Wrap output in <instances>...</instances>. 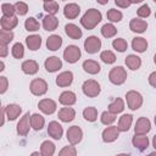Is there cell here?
Instances as JSON below:
<instances>
[{
  "label": "cell",
  "instance_id": "484cf974",
  "mask_svg": "<svg viewBox=\"0 0 156 156\" xmlns=\"http://www.w3.org/2000/svg\"><path fill=\"white\" fill-rule=\"evenodd\" d=\"M26 45H27L28 49L32 50V51L39 50V48L41 46V38H40V35H38V34L28 35V37L26 38Z\"/></svg>",
  "mask_w": 156,
  "mask_h": 156
},
{
  "label": "cell",
  "instance_id": "3957f363",
  "mask_svg": "<svg viewBox=\"0 0 156 156\" xmlns=\"http://www.w3.org/2000/svg\"><path fill=\"white\" fill-rule=\"evenodd\" d=\"M108 80L115 85H122L127 80V71L122 66L113 67L108 73Z\"/></svg>",
  "mask_w": 156,
  "mask_h": 156
},
{
  "label": "cell",
  "instance_id": "d6986e66",
  "mask_svg": "<svg viewBox=\"0 0 156 156\" xmlns=\"http://www.w3.org/2000/svg\"><path fill=\"white\" fill-rule=\"evenodd\" d=\"M65 32H66L67 37L71 38V39H73V40H78L83 35L82 29L78 26H76L74 23H67L65 26Z\"/></svg>",
  "mask_w": 156,
  "mask_h": 156
},
{
  "label": "cell",
  "instance_id": "6f0895ef",
  "mask_svg": "<svg viewBox=\"0 0 156 156\" xmlns=\"http://www.w3.org/2000/svg\"><path fill=\"white\" fill-rule=\"evenodd\" d=\"M154 63L156 65V54H155V56H154Z\"/></svg>",
  "mask_w": 156,
  "mask_h": 156
},
{
  "label": "cell",
  "instance_id": "9f6ffc18",
  "mask_svg": "<svg viewBox=\"0 0 156 156\" xmlns=\"http://www.w3.org/2000/svg\"><path fill=\"white\" fill-rule=\"evenodd\" d=\"M132 1V4H140V2H143L144 0H130Z\"/></svg>",
  "mask_w": 156,
  "mask_h": 156
},
{
  "label": "cell",
  "instance_id": "836d02e7",
  "mask_svg": "<svg viewBox=\"0 0 156 156\" xmlns=\"http://www.w3.org/2000/svg\"><path fill=\"white\" fill-rule=\"evenodd\" d=\"M124 110V101L121 98H116L112 102H110L108 105V111H111L112 113H121Z\"/></svg>",
  "mask_w": 156,
  "mask_h": 156
},
{
  "label": "cell",
  "instance_id": "f907efd6",
  "mask_svg": "<svg viewBox=\"0 0 156 156\" xmlns=\"http://www.w3.org/2000/svg\"><path fill=\"white\" fill-rule=\"evenodd\" d=\"M115 4L121 9H127L132 5V1L130 0H115Z\"/></svg>",
  "mask_w": 156,
  "mask_h": 156
},
{
  "label": "cell",
  "instance_id": "ab89813d",
  "mask_svg": "<svg viewBox=\"0 0 156 156\" xmlns=\"http://www.w3.org/2000/svg\"><path fill=\"white\" fill-rule=\"evenodd\" d=\"M24 28L28 32H37L40 28V23L34 18V17H28L24 21Z\"/></svg>",
  "mask_w": 156,
  "mask_h": 156
},
{
  "label": "cell",
  "instance_id": "b9f144b4",
  "mask_svg": "<svg viewBox=\"0 0 156 156\" xmlns=\"http://www.w3.org/2000/svg\"><path fill=\"white\" fill-rule=\"evenodd\" d=\"M112 46L116 51L118 52H124L128 48V43L123 39V38H116L113 41H112Z\"/></svg>",
  "mask_w": 156,
  "mask_h": 156
},
{
  "label": "cell",
  "instance_id": "db71d44e",
  "mask_svg": "<svg viewBox=\"0 0 156 156\" xmlns=\"http://www.w3.org/2000/svg\"><path fill=\"white\" fill-rule=\"evenodd\" d=\"M152 146H154V149H155V151H156V134H155L154 138H152Z\"/></svg>",
  "mask_w": 156,
  "mask_h": 156
},
{
  "label": "cell",
  "instance_id": "603a6c76",
  "mask_svg": "<svg viewBox=\"0 0 156 156\" xmlns=\"http://www.w3.org/2000/svg\"><path fill=\"white\" fill-rule=\"evenodd\" d=\"M18 24V18L16 16H4L0 18V26L1 29L5 30H12Z\"/></svg>",
  "mask_w": 156,
  "mask_h": 156
},
{
  "label": "cell",
  "instance_id": "f5cc1de1",
  "mask_svg": "<svg viewBox=\"0 0 156 156\" xmlns=\"http://www.w3.org/2000/svg\"><path fill=\"white\" fill-rule=\"evenodd\" d=\"M7 52H9L7 45H6V44H0V57H1V58L6 57V56H7Z\"/></svg>",
  "mask_w": 156,
  "mask_h": 156
},
{
  "label": "cell",
  "instance_id": "52a82bcc",
  "mask_svg": "<svg viewBox=\"0 0 156 156\" xmlns=\"http://www.w3.org/2000/svg\"><path fill=\"white\" fill-rule=\"evenodd\" d=\"M66 135H67V140H68L69 144L77 145L83 139V130L78 126H72V127H69L67 129V134Z\"/></svg>",
  "mask_w": 156,
  "mask_h": 156
},
{
  "label": "cell",
  "instance_id": "7c38bea8",
  "mask_svg": "<svg viewBox=\"0 0 156 156\" xmlns=\"http://www.w3.org/2000/svg\"><path fill=\"white\" fill-rule=\"evenodd\" d=\"M38 107H39V110L43 113H45V115H52L56 111L57 105H56V102L52 99H43V100H40L38 102Z\"/></svg>",
  "mask_w": 156,
  "mask_h": 156
},
{
  "label": "cell",
  "instance_id": "d4e9b609",
  "mask_svg": "<svg viewBox=\"0 0 156 156\" xmlns=\"http://www.w3.org/2000/svg\"><path fill=\"white\" fill-rule=\"evenodd\" d=\"M132 123H133V116L129 115V113H126V115H122L119 117L117 128H118L119 132H128Z\"/></svg>",
  "mask_w": 156,
  "mask_h": 156
},
{
  "label": "cell",
  "instance_id": "4dcf8cb0",
  "mask_svg": "<svg viewBox=\"0 0 156 156\" xmlns=\"http://www.w3.org/2000/svg\"><path fill=\"white\" fill-rule=\"evenodd\" d=\"M124 62H126L127 67H128L129 69H132V71H136V69H139L140 66H141V58H140L139 56H136V55H133V54L128 55V56L126 57Z\"/></svg>",
  "mask_w": 156,
  "mask_h": 156
},
{
  "label": "cell",
  "instance_id": "816d5d0a",
  "mask_svg": "<svg viewBox=\"0 0 156 156\" xmlns=\"http://www.w3.org/2000/svg\"><path fill=\"white\" fill-rule=\"evenodd\" d=\"M149 84L152 87V88H156V71L155 72H151L149 74Z\"/></svg>",
  "mask_w": 156,
  "mask_h": 156
},
{
  "label": "cell",
  "instance_id": "7a4b0ae2",
  "mask_svg": "<svg viewBox=\"0 0 156 156\" xmlns=\"http://www.w3.org/2000/svg\"><path fill=\"white\" fill-rule=\"evenodd\" d=\"M126 101H127V106L128 108H130L132 111H136L141 107L143 105V95L136 91V90H129L126 94Z\"/></svg>",
  "mask_w": 156,
  "mask_h": 156
},
{
  "label": "cell",
  "instance_id": "44dd1931",
  "mask_svg": "<svg viewBox=\"0 0 156 156\" xmlns=\"http://www.w3.org/2000/svg\"><path fill=\"white\" fill-rule=\"evenodd\" d=\"M5 112L9 121H15L22 113V107L17 104H9L5 106Z\"/></svg>",
  "mask_w": 156,
  "mask_h": 156
},
{
  "label": "cell",
  "instance_id": "7bdbcfd3",
  "mask_svg": "<svg viewBox=\"0 0 156 156\" xmlns=\"http://www.w3.org/2000/svg\"><path fill=\"white\" fill-rule=\"evenodd\" d=\"M11 54H12V56H13L15 58H17V60L22 58V57L24 56V46H23V44H22V43H16V44H13V46H12V49H11Z\"/></svg>",
  "mask_w": 156,
  "mask_h": 156
},
{
  "label": "cell",
  "instance_id": "94428289",
  "mask_svg": "<svg viewBox=\"0 0 156 156\" xmlns=\"http://www.w3.org/2000/svg\"><path fill=\"white\" fill-rule=\"evenodd\" d=\"M155 18H156V12H155Z\"/></svg>",
  "mask_w": 156,
  "mask_h": 156
},
{
  "label": "cell",
  "instance_id": "f1b7e54d",
  "mask_svg": "<svg viewBox=\"0 0 156 156\" xmlns=\"http://www.w3.org/2000/svg\"><path fill=\"white\" fill-rule=\"evenodd\" d=\"M147 40L143 37H135L132 40V49L136 52H145L147 49Z\"/></svg>",
  "mask_w": 156,
  "mask_h": 156
},
{
  "label": "cell",
  "instance_id": "7dc6e473",
  "mask_svg": "<svg viewBox=\"0 0 156 156\" xmlns=\"http://www.w3.org/2000/svg\"><path fill=\"white\" fill-rule=\"evenodd\" d=\"M15 7H16V13L20 16H24L28 12V5L23 1H17L15 4Z\"/></svg>",
  "mask_w": 156,
  "mask_h": 156
},
{
  "label": "cell",
  "instance_id": "f35d334b",
  "mask_svg": "<svg viewBox=\"0 0 156 156\" xmlns=\"http://www.w3.org/2000/svg\"><path fill=\"white\" fill-rule=\"evenodd\" d=\"M100 121L102 124L105 126H111L115 121H116V113H112L111 111H104L100 116Z\"/></svg>",
  "mask_w": 156,
  "mask_h": 156
},
{
  "label": "cell",
  "instance_id": "ffe728a7",
  "mask_svg": "<svg viewBox=\"0 0 156 156\" xmlns=\"http://www.w3.org/2000/svg\"><path fill=\"white\" fill-rule=\"evenodd\" d=\"M21 69H22L23 73H26L28 76H33L39 71V65L34 60H26V61L22 62Z\"/></svg>",
  "mask_w": 156,
  "mask_h": 156
},
{
  "label": "cell",
  "instance_id": "8992f818",
  "mask_svg": "<svg viewBox=\"0 0 156 156\" xmlns=\"http://www.w3.org/2000/svg\"><path fill=\"white\" fill-rule=\"evenodd\" d=\"M80 56H82V52L77 45H68L63 50V58L68 63H76L80 58Z\"/></svg>",
  "mask_w": 156,
  "mask_h": 156
},
{
  "label": "cell",
  "instance_id": "11a10c76",
  "mask_svg": "<svg viewBox=\"0 0 156 156\" xmlns=\"http://www.w3.org/2000/svg\"><path fill=\"white\" fill-rule=\"evenodd\" d=\"M96 1H98L100 5H106V4L108 2V0H96Z\"/></svg>",
  "mask_w": 156,
  "mask_h": 156
},
{
  "label": "cell",
  "instance_id": "60d3db41",
  "mask_svg": "<svg viewBox=\"0 0 156 156\" xmlns=\"http://www.w3.org/2000/svg\"><path fill=\"white\" fill-rule=\"evenodd\" d=\"M43 9H44V11H45L48 15H56V13L58 12V4H57L55 0H52V1H46V2H44Z\"/></svg>",
  "mask_w": 156,
  "mask_h": 156
},
{
  "label": "cell",
  "instance_id": "e0dca14e",
  "mask_svg": "<svg viewBox=\"0 0 156 156\" xmlns=\"http://www.w3.org/2000/svg\"><path fill=\"white\" fill-rule=\"evenodd\" d=\"M58 101H60V104L63 105V106H72V105L76 104L77 96H76V94H74L73 91H71V90H65V91H62V93L60 94Z\"/></svg>",
  "mask_w": 156,
  "mask_h": 156
},
{
  "label": "cell",
  "instance_id": "9c48e42d",
  "mask_svg": "<svg viewBox=\"0 0 156 156\" xmlns=\"http://www.w3.org/2000/svg\"><path fill=\"white\" fill-rule=\"evenodd\" d=\"M84 49L88 54H96L101 49V40L95 35H90L84 40Z\"/></svg>",
  "mask_w": 156,
  "mask_h": 156
},
{
  "label": "cell",
  "instance_id": "c3c4849f",
  "mask_svg": "<svg viewBox=\"0 0 156 156\" xmlns=\"http://www.w3.org/2000/svg\"><path fill=\"white\" fill-rule=\"evenodd\" d=\"M61 156H76L77 155V149L74 145H69V146H65L60 152H58Z\"/></svg>",
  "mask_w": 156,
  "mask_h": 156
},
{
  "label": "cell",
  "instance_id": "ba28073f",
  "mask_svg": "<svg viewBox=\"0 0 156 156\" xmlns=\"http://www.w3.org/2000/svg\"><path fill=\"white\" fill-rule=\"evenodd\" d=\"M30 116L32 115H29V112H27V113H24L20 118V121L17 123V134L18 135L26 136L28 134V132H29V129L32 127V124H30Z\"/></svg>",
  "mask_w": 156,
  "mask_h": 156
},
{
  "label": "cell",
  "instance_id": "cb8c5ba5",
  "mask_svg": "<svg viewBox=\"0 0 156 156\" xmlns=\"http://www.w3.org/2000/svg\"><path fill=\"white\" fill-rule=\"evenodd\" d=\"M58 119L65 122V123H68V122H72L76 117V111L74 108L72 107H62L58 110Z\"/></svg>",
  "mask_w": 156,
  "mask_h": 156
},
{
  "label": "cell",
  "instance_id": "30bf717a",
  "mask_svg": "<svg viewBox=\"0 0 156 156\" xmlns=\"http://www.w3.org/2000/svg\"><path fill=\"white\" fill-rule=\"evenodd\" d=\"M151 130V122L146 117H139L136 119L135 127H134V133L135 134H147Z\"/></svg>",
  "mask_w": 156,
  "mask_h": 156
},
{
  "label": "cell",
  "instance_id": "5b68a950",
  "mask_svg": "<svg viewBox=\"0 0 156 156\" xmlns=\"http://www.w3.org/2000/svg\"><path fill=\"white\" fill-rule=\"evenodd\" d=\"M29 90L35 96H41L48 91V83L41 78H34L29 84Z\"/></svg>",
  "mask_w": 156,
  "mask_h": 156
},
{
  "label": "cell",
  "instance_id": "681fc988",
  "mask_svg": "<svg viewBox=\"0 0 156 156\" xmlns=\"http://www.w3.org/2000/svg\"><path fill=\"white\" fill-rule=\"evenodd\" d=\"M0 94H5V91L7 90L9 88V82H7V78L5 76H1L0 77Z\"/></svg>",
  "mask_w": 156,
  "mask_h": 156
},
{
  "label": "cell",
  "instance_id": "6da1fadb",
  "mask_svg": "<svg viewBox=\"0 0 156 156\" xmlns=\"http://www.w3.org/2000/svg\"><path fill=\"white\" fill-rule=\"evenodd\" d=\"M101 20H102V15H101V12L99 10H96V9H89L82 16L80 24L85 29L90 30V29H94L101 22Z\"/></svg>",
  "mask_w": 156,
  "mask_h": 156
},
{
  "label": "cell",
  "instance_id": "4316f807",
  "mask_svg": "<svg viewBox=\"0 0 156 156\" xmlns=\"http://www.w3.org/2000/svg\"><path fill=\"white\" fill-rule=\"evenodd\" d=\"M57 26H58V20L55 17V15H46L43 18V27L45 30L52 32L57 28Z\"/></svg>",
  "mask_w": 156,
  "mask_h": 156
},
{
  "label": "cell",
  "instance_id": "1f68e13d",
  "mask_svg": "<svg viewBox=\"0 0 156 156\" xmlns=\"http://www.w3.org/2000/svg\"><path fill=\"white\" fill-rule=\"evenodd\" d=\"M30 124H32V128L38 132V130H41V129L44 128V126H45V119H44V117H43L41 115H39V113H33V115L30 116Z\"/></svg>",
  "mask_w": 156,
  "mask_h": 156
},
{
  "label": "cell",
  "instance_id": "7402d4cb",
  "mask_svg": "<svg viewBox=\"0 0 156 156\" xmlns=\"http://www.w3.org/2000/svg\"><path fill=\"white\" fill-rule=\"evenodd\" d=\"M80 12V7L79 5L74 4V2H71V4H67L65 7H63V16L68 20H74L78 17Z\"/></svg>",
  "mask_w": 156,
  "mask_h": 156
},
{
  "label": "cell",
  "instance_id": "277c9868",
  "mask_svg": "<svg viewBox=\"0 0 156 156\" xmlns=\"http://www.w3.org/2000/svg\"><path fill=\"white\" fill-rule=\"evenodd\" d=\"M83 94L88 98H96L101 93V87L95 79H87L82 85Z\"/></svg>",
  "mask_w": 156,
  "mask_h": 156
},
{
  "label": "cell",
  "instance_id": "74e56055",
  "mask_svg": "<svg viewBox=\"0 0 156 156\" xmlns=\"http://www.w3.org/2000/svg\"><path fill=\"white\" fill-rule=\"evenodd\" d=\"M100 58L106 65H112V63L116 62V55L111 50H104V51H101Z\"/></svg>",
  "mask_w": 156,
  "mask_h": 156
},
{
  "label": "cell",
  "instance_id": "5bb4252c",
  "mask_svg": "<svg viewBox=\"0 0 156 156\" xmlns=\"http://www.w3.org/2000/svg\"><path fill=\"white\" fill-rule=\"evenodd\" d=\"M48 134L55 140H60L63 134V128L57 121H51L48 126Z\"/></svg>",
  "mask_w": 156,
  "mask_h": 156
},
{
  "label": "cell",
  "instance_id": "e575fe53",
  "mask_svg": "<svg viewBox=\"0 0 156 156\" xmlns=\"http://www.w3.org/2000/svg\"><path fill=\"white\" fill-rule=\"evenodd\" d=\"M83 117L88 122H95L98 119V110L94 106H88L83 110Z\"/></svg>",
  "mask_w": 156,
  "mask_h": 156
},
{
  "label": "cell",
  "instance_id": "ee69618b",
  "mask_svg": "<svg viewBox=\"0 0 156 156\" xmlns=\"http://www.w3.org/2000/svg\"><path fill=\"white\" fill-rule=\"evenodd\" d=\"M15 34L12 30H5L1 29L0 30V44H10V41H12Z\"/></svg>",
  "mask_w": 156,
  "mask_h": 156
},
{
  "label": "cell",
  "instance_id": "ac0fdd59",
  "mask_svg": "<svg viewBox=\"0 0 156 156\" xmlns=\"http://www.w3.org/2000/svg\"><path fill=\"white\" fill-rule=\"evenodd\" d=\"M129 29L134 33H144L146 29H147V22L144 21V20H140L139 18H133L130 20L129 22Z\"/></svg>",
  "mask_w": 156,
  "mask_h": 156
},
{
  "label": "cell",
  "instance_id": "d6a6232c",
  "mask_svg": "<svg viewBox=\"0 0 156 156\" xmlns=\"http://www.w3.org/2000/svg\"><path fill=\"white\" fill-rule=\"evenodd\" d=\"M55 150H56L55 144L50 140H45L40 145V152L43 156H52L55 154Z\"/></svg>",
  "mask_w": 156,
  "mask_h": 156
},
{
  "label": "cell",
  "instance_id": "680465c9",
  "mask_svg": "<svg viewBox=\"0 0 156 156\" xmlns=\"http://www.w3.org/2000/svg\"><path fill=\"white\" fill-rule=\"evenodd\" d=\"M154 122H155V126H156V115H155V118H154Z\"/></svg>",
  "mask_w": 156,
  "mask_h": 156
},
{
  "label": "cell",
  "instance_id": "f6af8a7d",
  "mask_svg": "<svg viewBox=\"0 0 156 156\" xmlns=\"http://www.w3.org/2000/svg\"><path fill=\"white\" fill-rule=\"evenodd\" d=\"M1 12L4 16H15L16 13V7L15 5L12 4H9V2H5L1 5Z\"/></svg>",
  "mask_w": 156,
  "mask_h": 156
},
{
  "label": "cell",
  "instance_id": "4fadbf2b",
  "mask_svg": "<svg viewBox=\"0 0 156 156\" xmlns=\"http://www.w3.org/2000/svg\"><path fill=\"white\" fill-rule=\"evenodd\" d=\"M44 67H45V69L48 72L54 73V72H57L58 69L62 68V61L57 56H50V57H48L45 60Z\"/></svg>",
  "mask_w": 156,
  "mask_h": 156
},
{
  "label": "cell",
  "instance_id": "8d00e7d4",
  "mask_svg": "<svg viewBox=\"0 0 156 156\" xmlns=\"http://www.w3.org/2000/svg\"><path fill=\"white\" fill-rule=\"evenodd\" d=\"M101 34L105 38H112L117 34V28L112 23H106L101 27Z\"/></svg>",
  "mask_w": 156,
  "mask_h": 156
},
{
  "label": "cell",
  "instance_id": "bcb514c9",
  "mask_svg": "<svg viewBox=\"0 0 156 156\" xmlns=\"http://www.w3.org/2000/svg\"><path fill=\"white\" fill-rule=\"evenodd\" d=\"M136 15L140 17V18H147L150 15H151V10H150V6L147 4H144L141 5L138 10H136Z\"/></svg>",
  "mask_w": 156,
  "mask_h": 156
},
{
  "label": "cell",
  "instance_id": "9a60e30c",
  "mask_svg": "<svg viewBox=\"0 0 156 156\" xmlns=\"http://www.w3.org/2000/svg\"><path fill=\"white\" fill-rule=\"evenodd\" d=\"M132 144L139 151H144L149 146V138L146 136V134H135L132 139Z\"/></svg>",
  "mask_w": 156,
  "mask_h": 156
},
{
  "label": "cell",
  "instance_id": "6125c7cd",
  "mask_svg": "<svg viewBox=\"0 0 156 156\" xmlns=\"http://www.w3.org/2000/svg\"><path fill=\"white\" fill-rule=\"evenodd\" d=\"M154 1H155V2H156V0H154Z\"/></svg>",
  "mask_w": 156,
  "mask_h": 156
},
{
  "label": "cell",
  "instance_id": "8fae6325",
  "mask_svg": "<svg viewBox=\"0 0 156 156\" xmlns=\"http://www.w3.org/2000/svg\"><path fill=\"white\" fill-rule=\"evenodd\" d=\"M101 136H102L104 143H113L115 140L118 139L119 130H118L117 126H110V127H107V128H105L102 130Z\"/></svg>",
  "mask_w": 156,
  "mask_h": 156
},
{
  "label": "cell",
  "instance_id": "2e32d148",
  "mask_svg": "<svg viewBox=\"0 0 156 156\" xmlns=\"http://www.w3.org/2000/svg\"><path fill=\"white\" fill-rule=\"evenodd\" d=\"M73 82V73L71 71H65L61 72L57 77H56V85L61 87V88H66L69 87Z\"/></svg>",
  "mask_w": 156,
  "mask_h": 156
},
{
  "label": "cell",
  "instance_id": "d590c367",
  "mask_svg": "<svg viewBox=\"0 0 156 156\" xmlns=\"http://www.w3.org/2000/svg\"><path fill=\"white\" fill-rule=\"evenodd\" d=\"M106 17L110 22L112 23H116V22H121L122 18H123V13L119 11V10H116V9H110L107 12H106Z\"/></svg>",
  "mask_w": 156,
  "mask_h": 156
},
{
  "label": "cell",
  "instance_id": "f546056e",
  "mask_svg": "<svg viewBox=\"0 0 156 156\" xmlns=\"http://www.w3.org/2000/svg\"><path fill=\"white\" fill-rule=\"evenodd\" d=\"M83 69L89 73V74H98L101 69L100 65L98 61H94V60H85L83 62Z\"/></svg>",
  "mask_w": 156,
  "mask_h": 156
},
{
  "label": "cell",
  "instance_id": "91938a15",
  "mask_svg": "<svg viewBox=\"0 0 156 156\" xmlns=\"http://www.w3.org/2000/svg\"><path fill=\"white\" fill-rule=\"evenodd\" d=\"M44 2H46V1H52V0H43Z\"/></svg>",
  "mask_w": 156,
  "mask_h": 156
},
{
  "label": "cell",
  "instance_id": "83f0119b",
  "mask_svg": "<svg viewBox=\"0 0 156 156\" xmlns=\"http://www.w3.org/2000/svg\"><path fill=\"white\" fill-rule=\"evenodd\" d=\"M62 45V38L57 34H52L46 39V48L50 51H56Z\"/></svg>",
  "mask_w": 156,
  "mask_h": 156
}]
</instances>
